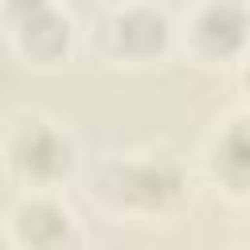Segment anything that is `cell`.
Here are the masks:
<instances>
[{
	"label": "cell",
	"instance_id": "6",
	"mask_svg": "<svg viewBox=\"0 0 250 250\" xmlns=\"http://www.w3.org/2000/svg\"><path fill=\"white\" fill-rule=\"evenodd\" d=\"M16 234H20V242H31V246H59L70 238V211L55 207L47 199L23 203L16 211Z\"/></svg>",
	"mask_w": 250,
	"mask_h": 250
},
{
	"label": "cell",
	"instance_id": "3",
	"mask_svg": "<svg viewBox=\"0 0 250 250\" xmlns=\"http://www.w3.org/2000/svg\"><path fill=\"white\" fill-rule=\"evenodd\" d=\"M109 35L117 43V55H129V59H148L164 47L168 39V23L160 12L152 8H129V12H117L109 20Z\"/></svg>",
	"mask_w": 250,
	"mask_h": 250
},
{
	"label": "cell",
	"instance_id": "2",
	"mask_svg": "<svg viewBox=\"0 0 250 250\" xmlns=\"http://www.w3.org/2000/svg\"><path fill=\"white\" fill-rule=\"evenodd\" d=\"M246 31H250V20L234 0H211L191 23V39L207 59H230L246 43Z\"/></svg>",
	"mask_w": 250,
	"mask_h": 250
},
{
	"label": "cell",
	"instance_id": "5",
	"mask_svg": "<svg viewBox=\"0 0 250 250\" xmlns=\"http://www.w3.org/2000/svg\"><path fill=\"white\" fill-rule=\"evenodd\" d=\"M211 172L227 184V191H250V121H234L215 141Z\"/></svg>",
	"mask_w": 250,
	"mask_h": 250
},
{
	"label": "cell",
	"instance_id": "7",
	"mask_svg": "<svg viewBox=\"0 0 250 250\" xmlns=\"http://www.w3.org/2000/svg\"><path fill=\"white\" fill-rule=\"evenodd\" d=\"M246 90H250V66H246Z\"/></svg>",
	"mask_w": 250,
	"mask_h": 250
},
{
	"label": "cell",
	"instance_id": "1",
	"mask_svg": "<svg viewBox=\"0 0 250 250\" xmlns=\"http://www.w3.org/2000/svg\"><path fill=\"white\" fill-rule=\"evenodd\" d=\"M12 164L27 176V180H35V184H55L59 176H66L70 172V164H74V148H70V141L59 133V129H51V125H27L20 137H16V145H12Z\"/></svg>",
	"mask_w": 250,
	"mask_h": 250
},
{
	"label": "cell",
	"instance_id": "4",
	"mask_svg": "<svg viewBox=\"0 0 250 250\" xmlns=\"http://www.w3.org/2000/svg\"><path fill=\"white\" fill-rule=\"evenodd\" d=\"M16 43L23 47L27 59L51 62V59H59V55L66 51V43H70V20L59 16V12H51L47 4L35 8V12H23V16H20Z\"/></svg>",
	"mask_w": 250,
	"mask_h": 250
}]
</instances>
